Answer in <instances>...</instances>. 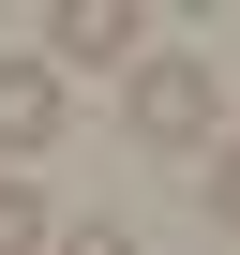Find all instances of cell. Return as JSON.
I'll return each mask as SVG.
<instances>
[{
	"mask_svg": "<svg viewBox=\"0 0 240 255\" xmlns=\"http://www.w3.org/2000/svg\"><path fill=\"white\" fill-rule=\"evenodd\" d=\"M135 135H150V150H225V75H210L195 45L135 60Z\"/></svg>",
	"mask_w": 240,
	"mask_h": 255,
	"instance_id": "obj_1",
	"label": "cell"
},
{
	"mask_svg": "<svg viewBox=\"0 0 240 255\" xmlns=\"http://www.w3.org/2000/svg\"><path fill=\"white\" fill-rule=\"evenodd\" d=\"M30 150H60V60H0V180Z\"/></svg>",
	"mask_w": 240,
	"mask_h": 255,
	"instance_id": "obj_2",
	"label": "cell"
},
{
	"mask_svg": "<svg viewBox=\"0 0 240 255\" xmlns=\"http://www.w3.org/2000/svg\"><path fill=\"white\" fill-rule=\"evenodd\" d=\"M135 30H150V15H135V0H60V15H45V45H60L75 75H105L120 45H135Z\"/></svg>",
	"mask_w": 240,
	"mask_h": 255,
	"instance_id": "obj_3",
	"label": "cell"
},
{
	"mask_svg": "<svg viewBox=\"0 0 240 255\" xmlns=\"http://www.w3.org/2000/svg\"><path fill=\"white\" fill-rule=\"evenodd\" d=\"M45 240H60V225H45V195H30V180H0V255H45Z\"/></svg>",
	"mask_w": 240,
	"mask_h": 255,
	"instance_id": "obj_4",
	"label": "cell"
},
{
	"mask_svg": "<svg viewBox=\"0 0 240 255\" xmlns=\"http://www.w3.org/2000/svg\"><path fill=\"white\" fill-rule=\"evenodd\" d=\"M210 225H240V120H225V150H210Z\"/></svg>",
	"mask_w": 240,
	"mask_h": 255,
	"instance_id": "obj_5",
	"label": "cell"
},
{
	"mask_svg": "<svg viewBox=\"0 0 240 255\" xmlns=\"http://www.w3.org/2000/svg\"><path fill=\"white\" fill-rule=\"evenodd\" d=\"M45 255H135V225H60Z\"/></svg>",
	"mask_w": 240,
	"mask_h": 255,
	"instance_id": "obj_6",
	"label": "cell"
}]
</instances>
